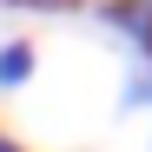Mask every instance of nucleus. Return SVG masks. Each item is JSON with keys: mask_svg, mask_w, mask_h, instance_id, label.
Wrapping results in <instances>:
<instances>
[{"mask_svg": "<svg viewBox=\"0 0 152 152\" xmlns=\"http://www.w3.org/2000/svg\"><path fill=\"white\" fill-rule=\"evenodd\" d=\"M0 152H20V145H13V139H7V132H0Z\"/></svg>", "mask_w": 152, "mask_h": 152, "instance_id": "nucleus-2", "label": "nucleus"}, {"mask_svg": "<svg viewBox=\"0 0 152 152\" xmlns=\"http://www.w3.org/2000/svg\"><path fill=\"white\" fill-rule=\"evenodd\" d=\"M27 80H33V46L27 40H7V46H0V93H13Z\"/></svg>", "mask_w": 152, "mask_h": 152, "instance_id": "nucleus-1", "label": "nucleus"}]
</instances>
